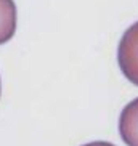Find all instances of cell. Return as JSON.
<instances>
[{"instance_id": "1", "label": "cell", "mask_w": 138, "mask_h": 146, "mask_svg": "<svg viewBox=\"0 0 138 146\" xmlns=\"http://www.w3.org/2000/svg\"><path fill=\"white\" fill-rule=\"evenodd\" d=\"M117 61L125 77L133 85H138V23L130 26L122 35L117 50Z\"/></svg>"}, {"instance_id": "2", "label": "cell", "mask_w": 138, "mask_h": 146, "mask_svg": "<svg viewBox=\"0 0 138 146\" xmlns=\"http://www.w3.org/2000/svg\"><path fill=\"white\" fill-rule=\"evenodd\" d=\"M119 132L127 146H138V98L130 101L121 112Z\"/></svg>"}, {"instance_id": "3", "label": "cell", "mask_w": 138, "mask_h": 146, "mask_svg": "<svg viewBox=\"0 0 138 146\" xmlns=\"http://www.w3.org/2000/svg\"><path fill=\"white\" fill-rule=\"evenodd\" d=\"M16 32V5L13 0H0V45Z\"/></svg>"}, {"instance_id": "4", "label": "cell", "mask_w": 138, "mask_h": 146, "mask_svg": "<svg viewBox=\"0 0 138 146\" xmlns=\"http://www.w3.org/2000/svg\"><path fill=\"white\" fill-rule=\"evenodd\" d=\"M84 146H114L112 143H108V141H93V143H87Z\"/></svg>"}, {"instance_id": "5", "label": "cell", "mask_w": 138, "mask_h": 146, "mask_svg": "<svg viewBox=\"0 0 138 146\" xmlns=\"http://www.w3.org/2000/svg\"><path fill=\"white\" fill-rule=\"evenodd\" d=\"M0 93H2V80H0Z\"/></svg>"}]
</instances>
